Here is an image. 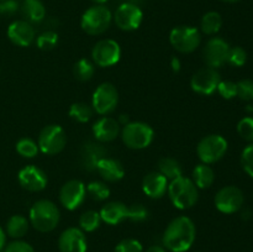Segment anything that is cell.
<instances>
[{
	"label": "cell",
	"instance_id": "obj_1",
	"mask_svg": "<svg viewBox=\"0 0 253 252\" xmlns=\"http://www.w3.org/2000/svg\"><path fill=\"white\" fill-rule=\"evenodd\" d=\"M197 237V227L189 216L174 217L163 232V246L170 252H187Z\"/></svg>",
	"mask_w": 253,
	"mask_h": 252
},
{
	"label": "cell",
	"instance_id": "obj_2",
	"mask_svg": "<svg viewBox=\"0 0 253 252\" xmlns=\"http://www.w3.org/2000/svg\"><path fill=\"white\" fill-rule=\"evenodd\" d=\"M61 211L52 200L40 199L32 204L29 212V221L39 232H51L58 225Z\"/></svg>",
	"mask_w": 253,
	"mask_h": 252
},
{
	"label": "cell",
	"instance_id": "obj_3",
	"mask_svg": "<svg viewBox=\"0 0 253 252\" xmlns=\"http://www.w3.org/2000/svg\"><path fill=\"white\" fill-rule=\"evenodd\" d=\"M167 194L173 207L179 210H187L194 207L199 199V189L192 178L185 175L169 180Z\"/></svg>",
	"mask_w": 253,
	"mask_h": 252
},
{
	"label": "cell",
	"instance_id": "obj_4",
	"mask_svg": "<svg viewBox=\"0 0 253 252\" xmlns=\"http://www.w3.org/2000/svg\"><path fill=\"white\" fill-rule=\"evenodd\" d=\"M113 22V12L105 5L94 4L83 12L81 27L86 35L99 36L106 32Z\"/></svg>",
	"mask_w": 253,
	"mask_h": 252
},
{
	"label": "cell",
	"instance_id": "obj_5",
	"mask_svg": "<svg viewBox=\"0 0 253 252\" xmlns=\"http://www.w3.org/2000/svg\"><path fill=\"white\" fill-rule=\"evenodd\" d=\"M121 138L131 150L147 148L155 140V130L143 121H130L121 128Z\"/></svg>",
	"mask_w": 253,
	"mask_h": 252
},
{
	"label": "cell",
	"instance_id": "obj_6",
	"mask_svg": "<svg viewBox=\"0 0 253 252\" xmlns=\"http://www.w3.org/2000/svg\"><path fill=\"white\" fill-rule=\"evenodd\" d=\"M169 43L180 53H192L202 43V32L189 25L175 26L169 32Z\"/></svg>",
	"mask_w": 253,
	"mask_h": 252
},
{
	"label": "cell",
	"instance_id": "obj_7",
	"mask_svg": "<svg viewBox=\"0 0 253 252\" xmlns=\"http://www.w3.org/2000/svg\"><path fill=\"white\" fill-rule=\"evenodd\" d=\"M227 147L229 145L224 136L211 133V135L204 136L199 141L197 146V155L202 163L212 165V163L219 162L226 155Z\"/></svg>",
	"mask_w": 253,
	"mask_h": 252
},
{
	"label": "cell",
	"instance_id": "obj_8",
	"mask_svg": "<svg viewBox=\"0 0 253 252\" xmlns=\"http://www.w3.org/2000/svg\"><path fill=\"white\" fill-rule=\"evenodd\" d=\"M40 152L47 156H54L62 152L67 145V133L61 125L51 124L40 131L37 140Z\"/></svg>",
	"mask_w": 253,
	"mask_h": 252
},
{
	"label": "cell",
	"instance_id": "obj_9",
	"mask_svg": "<svg viewBox=\"0 0 253 252\" xmlns=\"http://www.w3.org/2000/svg\"><path fill=\"white\" fill-rule=\"evenodd\" d=\"M119 104V91L113 83L104 82L99 84L91 96V108L96 114L108 116L115 111Z\"/></svg>",
	"mask_w": 253,
	"mask_h": 252
},
{
	"label": "cell",
	"instance_id": "obj_10",
	"mask_svg": "<svg viewBox=\"0 0 253 252\" xmlns=\"http://www.w3.org/2000/svg\"><path fill=\"white\" fill-rule=\"evenodd\" d=\"M121 47L113 39H103L94 44L91 49V61L101 68L113 67L120 61Z\"/></svg>",
	"mask_w": 253,
	"mask_h": 252
},
{
	"label": "cell",
	"instance_id": "obj_11",
	"mask_svg": "<svg viewBox=\"0 0 253 252\" xmlns=\"http://www.w3.org/2000/svg\"><path fill=\"white\" fill-rule=\"evenodd\" d=\"M113 21L121 31H135L143 21V11L133 2H123L113 14Z\"/></svg>",
	"mask_w": 253,
	"mask_h": 252
},
{
	"label": "cell",
	"instance_id": "obj_12",
	"mask_svg": "<svg viewBox=\"0 0 253 252\" xmlns=\"http://www.w3.org/2000/svg\"><path fill=\"white\" fill-rule=\"evenodd\" d=\"M214 203L216 209L222 214H234L244 207V193L235 185H226L216 193Z\"/></svg>",
	"mask_w": 253,
	"mask_h": 252
},
{
	"label": "cell",
	"instance_id": "obj_13",
	"mask_svg": "<svg viewBox=\"0 0 253 252\" xmlns=\"http://www.w3.org/2000/svg\"><path fill=\"white\" fill-rule=\"evenodd\" d=\"M230 44L221 37H211L207 41L203 48V59L207 67L210 68H220L227 63Z\"/></svg>",
	"mask_w": 253,
	"mask_h": 252
},
{
	"label": "cell",
	"instance_id": "obj_14",
	"mask_svg": "<svg viewBox=\"0 0 253 252\" xmlns=\"http://www.w3.org/2000/svg\"><path fill=\"white\" fill-rule=\"evenodd\" d=\"M221 77L217 69L204 67L193 74L190 79V88L199 95H211L216 91Z\"/></svg>",
	"mask_w": 253,
	"mask_h": 252
},
{
	"label": "cell",
	"instance_id": "obj_15",
	"mask_svg": "<svg viewBox=\"0 0 253 252\" xmlns=\"http://www.w3.org/2000/svg\"><path fill=\"white\" fill-rule=\"evenodd\" d=\"M86 198V185L79 179H71L59 190V203L67 210L78 209Z\"/></svg>",
	"mask_w": 253,
	"mask_h": 252
},
{
	"label": "cell",
	"instance_id": "obj_16",
	"mask_svg": "<svg viewBox=\"0 0 253 252\" xmlns=\"http://www.w3.org/2000/svg\"><path fill=\"white\" fill-rule=\"evenodd\" d=\"M17 180L25 190L32 193L43 190L48 183L46 173L35 165H27L21 168L17 174Z\"/></svg>",
	"mask_w": 253,
	"mask_h": 252
},
{
	"label": "cell",
	"instance_id": "obj_17",
	"mask_svg": "<svg viewBox=\"0 0 253 252\" xmlns=\"http://www.w3.org/2000/svg\"><path fill=\"white\" fill-rule=\"evenodd\" d=\"M58 250L59 252H86L88 241L85 232L76 226L63 230L58 237Z\"/></svg>",
	"mask_w": 253,
	"mask_h": 252
},
{
	"label": "cell",
	"instance_id": "obj_18",
	"mask_svg": "<svg viewBox=\"0 0 253 252\" xmlns=\"http://www.w3.org/2000/svg\"><path fill=\"white\" fill-rule=\"evenodd\" d=\"M7 39L14 44L19 47L31 46L36 39V31H35L32 24L26 20H15L7 27Z\"/></svg>",
	"mask_w": 253,
	"mask_h": 252
},
{
	"label": "cell",
	"instance_id": "obj_19",
	"mask_svg": "<svg viewBox=\"0 0 253 252\" xmlns=\"http://www.w3.org/2000/svg\"><path fill=\"white\" fill-rule=\"evenodd\" d=\"M93 136L99 142H111L121 132L120 124L111 116H101L91 126Z\"/></svg>",
	"mask_w": 253,
	"mask_h": 252
},
{
	"label": "cell",
	"instance_id": "obj_20",
	"mask_svg": "<svg viewBox=\"0 0 253 252\" xmlns=\"http://www.w3.org/2000/svg\"><path fill=\"white\" fill-rule=\"evenodd\" d=\"M169 180L158 170L147 173L142 179V192L151 199H161L167 194Z\"/></svg>",
	"mask_w": 253,
	"mask_h": 252
},
{
	"label": "cell",
	"instance_id": "obj_21",
	"mask_svg": "<svg viewBox=\"0 0 253 252\" xmlns=\"http://www.w3.org/2000/svg\"><path fill=\"white\" fill-rule=\"evenodd\" d=\"M95 170L103 178V180L109 183L119 182L125 175V168L123 163L116 158L111 157L100 158L96 163Z\"/></svg>",
	"mask_w": 253,
	"mask_h": 252
},
{
	"label": "cell",
	"instance_id": "obj_22",
	"mask_svg": "<svg viewBox=\"0 0 253 252\" xmlns=\"http://www.w3.org/2000/svg\"><path fill=\"white\" fill-rule=\"evenodd\" d=\"M127 211L128 207H126V204H124L123 202H109L101 207L99 214H100L101 221L115 226L127 219Z\"/></svg>",
	"mask_w": 253,
	"mask_h": 252
},
{
	"label": "cell",
	"instance_id": "obj_23",
	"mask_svg": "<svg viewBox=\"0 0 253 252\" xmlns=\"http://www.w3.org/2000/svg\"><path fill=\"white\" fill-rule=\"evenodd\" d=\"M21 11L30 24H40L46 17V6L41 0H24Z\"/></svg>",
	"mask_w": 253,
	"mask_h": 252
},
{
	"label": "cell",
	"instance_id": "obj_24",
	"mask_svg": "<svg viewBox=\"0 0 253 252\" xmlns=\"http://www.w3.org/2000/svg\"><path fill=\"white\" fill-rule=\"evenodd\" d=\"M30 229V221L24 215H12L9 217L5 226V232L7 236L14 240H20L27 234Z\"/></svg>",
	"mask_w": 253,
	"mask_h": 252
},
{
	"label": "cell",
	"instance_id": "obj_25",
	"mask_svg": "<svg viewBox=\"0 0 253 252\" xmlns=\"http://www.w3.org/2000/svg\"><path fill=\"white\" fill-rule=\"evenodd\" d=\"M192 180L197 185L198 189H208L212 185L215 180V172L210 165L199 163L195 166L192 173Z\"/></svg>",
	"mask_w": 253,
	"mask_h": 252
},
{
	"label": "cell",
	"instance_id": "obj_26",
	"mask_svg": "<svg viewBox=\"0 0 253 252\" xmlns=\"http://www.w3.org/2000/svg\"><path fill=\"white\" fill-rule=\"evenodd\" d=\"M105 157V150L99 143L88 142L84 145L82 152V162L86 169H95V166L100 158Z\"/></svg>",
	"mask_w": 253,
	"mask_h": 252
},
{
	"label": "cell",
	"instance_id": "obj_27",
	"mask_svg": "<svg viewBox=\"0 0 253 252\" xmlns=\"http://www.w3.org/2000/svg\"><path fill=\"white\" fill-rule=\"evenodd\" d=\"M222 17L217 11H208L200 21V32L208 36H214L221 30Z\"/></svg>",
	"mask_w": 253,
	"mask_h": 252
},
{
	"label": "cell",
	"instance_id": "obj_28",
	"mask_svg": "<svg viewBox=\"0 0 253 252\" xmlns=\"http://www.w3.org/2000/svg\"><path fill=\"white\" fill-rule=\"evenodd\" d=\"M158 172L162 173L168 180H172L183 175V168L175 158L163 157L158 162Z\"/></svg>",
	"mask_w": 253,
	"mask_h": 252
},
{
	"label": "cell",
	"instance_id": "obj_29",
	"mask_svg": "<svg viewBox=\"0 0 253 252\" xmlns=\"http://www.w3.org/2000/svg\"><path fill=\"white\" fill-rule=\"evenodd\" d=\"M93 114L94 110L93 108H91V105H89V104L86 103H82V101L73 103L69 106L68 110L69 118L81 124L88 123L91 119V116H93Z\"/></svg>",
	"mask_w": 253,
	"mask_h": 252
},
{
	"label": "cell",
	"instance_id": "obj_30",
	"mask_svg": "<svg viewBox=\"0 0 253 252\" xmlns=\"http://www.w3.org/2000/svg\"><path fill=\"white\" fill-rule=\"evenodd\" d=\"M95 73V64L88 58H81L74 63L73 76L81 82H88Z\"/></svg>",
	"mask_w": 253,
	"mask_h": 252
},
{
	"label": "cell",
	"instance_id": "obj_31",
	"mask_svg": "<svg viewBox=\"0 0 253 252\" xmlns=\"http://www.w3.org/2000/svg\"><path fill=\"white\" fill-rule=\"evenodd\" d=\"M79 229L84 232H93L100 227L101 217L96 210H86L79 216Z\"/></svg>",
	"mask_w": 253,
	"mask_h": 252
},
{
	"label": "cell",
	"instance_id": "obj_32",
	"mask_svg": "<svg viewBox=\"0 0 253 252\" xmlns=\"http://www.w3.org/2000/svg\"><path fill=\"white\" fill-rule=\"evenodd\" d=\"M110 188L105 182L93 180L86 185V194L96 202H104L110 197Z\"/></svg>",
	"mask_w": 253,
	"mask_h": 252
},
{
	"label": "cell",
	"instance_id": "obj_33",
	"mask_svg": "<svg viewBox=\"0 0 253 252\" xmlns=\"http://www.w3.org/2000/svg\"><path fill=\"white\" fill-rule=\"evenodd\" d=\"M16 152L24 158H34L40 153L39 145L30 137H22L16 142Z\"/></svg>",
	"mask_w": 253,
	"mask_h": 252
},
{
	"label": "cell",
	"instance_id": "obj_34",
	"mask_svg": "<svg viewBox=\"0 0 253 252\" xmlns=\"http://www.w3.org/2000/svg\"><path fill=\"white\" fill-rule=\"evenodd\" d=\"M35 42L42 51H51L58 43V34L54 31H44L35 39Z\"/></svg>",
	"mask_w": 253,
	"mask_h": 252
},
{
	"label": "cell",
	"instance_id": "obj_35",
	"mask_svg": "<svg viewBox=\"0 0 253 252\" xmlns=\"http://www.w3.org/2000/svg\"><path fill=\"white\" fill-rule=\"evenodd\" d=\"M247 62V52L242 47L235 46L230 47L229 56H227V63L232 67H242Z\"/></svg>",
	"mask_w": 253,
	"mask_h": 252
},
{
	"label": "cell",
	"instance_id": "obj_36",
	"mask_svg": "<svg viewBox=\"0 0 253 252\" xmlns=\"http://www.w3.org/2000/svg\"><path fill=\"white\" fill-rule=\"evenodd\" d=\"M148 209L141 203H136V204H132L131 207H128L127 211V219L131 220L133 222H142L145 220L148 219Z\"/></svg>",
	"mask_w": 253,
	"mask_h": 252
},
{
	"label": "cell",
	"instance_id": "obj_37",
	"mask_svg": "<svg viewBox=\"0 0 253 252\" xmlns=\"http://www.w3.org/2000/svg\"><path fill=\"white\" fill-rule=\"evenodd\" d=\"M237 132L244 140L253 143V118L247 116L241 119L237 124Z\"/></svg>",
	"mask_w": 253,
	"mask_h": 252
},
{
	"label": "cell",
	"instance_id": "obj_38",
	"mask_svg": "<svg viewBox=\"0 0 253 252\" xmlns=\"http://www.w3.org/2000/svg\"><path fill=\"white\" fill-rule=\"evenodd\" d=\"M142 244L136 239H124L116 245L114 252H143Z\"/></svg>",
	"mask_w": 253,
	"mask_h": 252
},
{
	"label": "cell",
	"instance_id": "obj_39",
	"mask_svg": "<svg viewBox=\"0 0 253 252\" xmlns=\"http://www.w3.org/2000/svg\"><path fill=\"white\" fill-rule=\"evenodd\" d=\"M216 91L226 100L234 99L237 96V83L232 81H220Z\"/></svg>",
	"mask_w": 253,
	"mask_h": 252
},
{
	"label": "cell",
	"instance_id": "obj_40",
	"mask_svg": "<svg viewBox=\"0 0 253 252\" xmlns=\"http://www.w3.org/2000/svg\"><path fill=\"white\" fill-rule=\"evenodd\" d=\"M237 96L244 101H253V81L242 79L237 83Z\"/></svg>",
	"mask_w": 253,
	"mask_h": 252
},
{
	"label": "cell",
	"instance_id": "obj_41",
	"mask_svg": "<svg viewBox=\"0 0 253 252\" xmlns=\"http://www.w3.org/2000/svg\"><path fill=\"white\" fill-rule=\"evenodd\" d=\"M241 166L245 172L253 178V143H250L241 155Z\"/></svg>",
	"mask_w": 253,
	"mask_h": 252
},
{
	"label": "cell",
	"instance_id": "obj_42",
	"mask_svg": "<svg viewBox=\"0 0 253 252\" xmlns=\"http://www.w3.org/2000/svg\"><path fill=\"white\" fill-rule=\"evenodd\" d=\"M4 252H35V249L26 241L14 240L5 246Z\"/></svg>",
	"mask_w": 253,
	"mask_h": 252
},
{
	"label": "cell",
	"instance_id": "obj_43",
	"mask_svg": "<svg viewBox=\"0 0 253 252\" xmlns=\"http://www.w3.org/2000/svg\"><path fill=\"white\" fill-rule=\"evenodd\" d=\"M20 9L17 0H1L0 1V14L5 16H12L16 14Z\"/></svg>",
	"mask_w": 253,
	"mask_h": 252
},
{
	"label": "cell",
	"instance_id": "obj_44",
	"mask_svg": "<svg viewBox=\"0 0 253 252\" xmlns=\"http://www.w3.org/2000/svg\"><path fill=\"white\" fill-rule=\"evenodd\" d=\"M170 68H172L174 73H178L182 69V62H180L178 57H172V59H170Z\"/></svg>",
	"mask_w": 253,
	"mask_h": 252
},
{
	"label": "cell",
	"instance_id": "obj_45",
	"mask_svg": "<svg viewBox=\"0 0 253 252\" xmlns=\"http://www.w3.org/2000/svg\"><path fill=\"white\" fill-rule=\"evenodd\" d=\"M5 246H6V232L0 226V251L4 250Z\"/></svg>",
	"mask_w": 253,
	"mask_h": 252
},
{
	"label": "cell",
	"instance_id": "obj_46",
	"mask_svg": "<svg viewBox=\"0 0 253 252\" xmlns=\"http://www.w3.org/2000/svg\"><path fill=\"white\" fill-rule=\"evenodd\" d=\"M143 252H167V250L163 246H160V245H152Z\"/></svg>",
	"mask_w": 253,
	"mask_h": 252
},
{
	"label": "cell",
	"instance_id": "obj_47",
	"mask_svg": "<svg viewBox=\"0 0 253 252\" xmlns=\"http://www.w3.org/2000/svg\"><path fill=\"white\" fill-rule=\"evenodd\" d=\"M242 215H244L242 217H244L245 220H247V219H250V217H251V211H250V210H246V211H244V214H242Z\"/></svg>",
	"mask_w": 253,
	"mask_h": 252
},
{
	"label": "cell",
	"instance_id": "obj_48",
	"mask_svg": "<svg viewBox=\"0 0 253 252\" xmlns=\"http://www.w3.org/2000/svg\"><path fill=\"white\" fill-rule=\"evenodd\" d=\"M90 1H93L94 4H98V5H104L106 1H109V0H90Z\"/></svg>",
	"mask_w": 253,
	"mask_h": 252
},
{
	"label": "cell",
	"instance_id": "obj_49",
	"mask_svg": "<svg viewBox=\"0 0 253 252\" xmlns=\"http://www.w3.org/2000/svg\"><path fill=\"white\" fill-rule=\"evenodd\" d=\"M221 1H224V2H229V4H234V2L240 1V0H221Z\"/></svg>",
	"mask_w": 253,
	"mask_h": 252
},
{
	"label": "cell",
	"instance_id": "obj_50",
	"mask_svg": "<svg viewBox=\"0 0 253 252\" xmlns=\"http://www.w3.org/2000/svg\"><path fill=\"white\" fill-rule=\"evenodd\" d=\"M247 111H253V104H252V105L247 106Z\"/></svg>",
	"mask_w": 253,
	"mask_h": 252
},
{
	"label": "cell",
	"instance_id": "obj_51",
	"mask_svg": "<svg viewBox=\"0 0 253 252\" xmlns=\"http://www.w3.org/2000/svg\"><path fill=\"white\" fill-rule=\"evenodd\" d=\"M0 1H1V0H0Z\"/></svg>",
	"mask_w": 253,
	"mask_h": 252
}]
</instances>
